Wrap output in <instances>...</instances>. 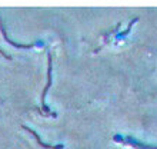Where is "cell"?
Returning a JSON list of instances; mask_svg holds the SVG:
<instances>
[{
  "mask_svg": "<svg viewBox=\"0 0 157 149\" xmlns=\"http://www.w3.org/2000/svg\"><path fill=\"white\" fill-rule=\"evenodd\" d=\"M47 59H49V65H47V83H46L44 89H43V92H41V109L40 111H43L44 113H47V116H53V118H56L57 113H56V112H50L49 108H47V105L44 103V98H46V95H47V91H49V87L52 86V70H53L52 60H53V58H52V53H50V52H47Z\"/></svg>",
  "mask_w": 157,
  "mask_h": 149,
  "instance_id": "6da1fadb",
  "label": "cell"
},
{
  "mask_svg": "<svg viewBox=\"0 0 157 149\" xmlns=\"http://www.w3.org/2000/svg\"><path fill=\"white\" fill-rule=\"evenodd\" d=\"M114 141L123 142V143H128V145H132L133 148H137V149H157V146H154V145H147V143H141V142L134 141L132 136L121 138L120 135H114Z\"/></svg>",
  "mask_w": 157,
  "mask_h": 149,
  "instance_id": "7a4b0ae2",
  "label": "cell"
},
{
  "mask_svg": "<svg viewBox=\"0 0 157 149\" xmlns=\"http://www.w3.org/2000/svg\"><path fill=\"white\" fill-rule=\"evenodd\" d=\"M0 32L3 33V37L4 40L7 42L9 45H12L13 47H17V49H32L33 47V43H30V45H20V43H16V42H13L10 37L7 36V32H6V29H4V25H3V20H2V17H0Z\"/></svg>",
  "mask_w": 157,
  "mask_h": 149,
  "instance_id": "3957f363",
  "label": "cell"
},
{
  "mask_svg": "<svg viewBox=\"0 0 157 149\" xmlns=\"http://www.w3.org/2000/svg\"><path fill=\"white\" fill-rule=\"evenodd\" d=\"M23 129H26V131H27L30 135H33V136L36 138V141H37V143L41 146V148H44V149H64V145H54L53 146V145H47V143H44V142L40 139V136H39L37 133L34 132L33 129H30L29 126H26V125H23Z\"/></svg>",
  "mask_w": 157,
  "mask_h": 149,
  "instance_id": "277c9868",
  "label": "cell"
},
{
  "mask_svg": "<svg viewBox=\"0 0 157 149\" xmlns=\"http://www.w3.org/2000/svg\"><path fill=\"white\" fill-rule=\"evenodd\" d=\"M137 19H139V17H134V19H133V20L130 22V23H128L127 29L124 30V32H121V33H120V36H126V34H128V32H130V29H132V27H133V23H136V22H137Z\"/></svg>",
  "mask_w": 157,
  "mask_h": 149,
  "instance_id": "5b68a950",
  "label": "cell"
},
{
  "mask_svg": "<svg viewBox=\"0 0 157 149\" xmlns=\"http://www.w3.org/2000/svg\"><path fill=\"white\" fill-rule=\"evenodd\" d=\"M0 54H2V56H3L4 59H7V60H12V58H10V56H9L7 53H4V52H3L2 49H0Z\"/></svg>",
  "mask_w": 157,
  "mask_h": 149,
  "instance_id": "8992f818",
  "label": "cell"
},
{
  "mask_svg": "<svg viewBox=\"0 0 157 149\" xmlns=\"http://www.w3.org/2000/svg\"><path fill=\"white\" fill-rule=\"evenodd\" d=\"M119 27H120V23H117V25H116V27H113V29H112V30H110V32H109V33H107V34H106V36H109V34H112V33H114V32H116V30H117V29H119Z\"/></svg>",
  "mask_w": 157,
  "mask_h": 149,
  "instance_id": "52a82bcc",
  "label": "cell"
}]
</instances>
